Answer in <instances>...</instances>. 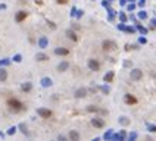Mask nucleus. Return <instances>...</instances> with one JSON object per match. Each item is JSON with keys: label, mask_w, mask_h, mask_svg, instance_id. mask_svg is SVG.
Instances as JSON below:
<instances>
[{"label": "nucleus", "mask_w": 156, "mask_h": 141, "mask_svg": "<svg viewBox=\"0 0 156 141\" xmlns=\"http://www.w3.org/2000/svg\"><path fill=\"white\" fill-rule=\"evenodd\" d=\"M137 28H138V31L143 32V34H146V32H147V30H146V28H143L141 25H138V24H137Z\"/></svg>", "instance_id": "obj_21"}, {"label": "nucleus", "mask_w": 156, "mask_h": 141, "mask_svg": "<svg viewBox=\"0 0 156 141\" xmlns=\"http://www.w3.org/2000/svg\"><path fill=\"white\" fill-rule=\"evenodd\" d=\"M92 125L96 126V128H103V126H105V122H103L102 119H99V118H94L92 121Z\"/></svg>", "instance_id": "obj_7"}, {"label": "nucleus", "mask_w": 156, "mask_h": 141, "mask_svg": "<svg viewBox=\"0 0 156 141\" xmlns=\"http://www.w3.org/2000/svg\"><path fill=\"white\" fill-rule=\"evenodd\" d=\"M119 122H121L122 125H127V123H128L130 121H128V119H125V118H121V119H119Z\"/></svg>", "instance_id": "obj_23"}, {"label": "nucleus", "mask_w": 156, "mask_h": 141, "mask_svg": "<svg viewBox=\"0 0 156 141\" xmlns=\"http://www.w3.org/2000/svg\"><path fill=\"white\" fill-rule=\"evenodd\" d=\"M147 128H149V131H150V132H156V126H153V125H149Z\"/></svg>", "instance_id": "obj_24"}, {"label": "nucleus", "mask_w": 156, "mask_h": 141, "mask_svg": "<svg viewBox=\"0 0 156 141\" xmlns=\"http://www.w3.org/2000/svg\"><path fill=\"white\" fill-rule=\"evenodd\" d=\"M115 47H116V44L112 40H105V41H103V50H106V52H109V50H115Z\"/></svg>", "instance_id": "obj_3"}, {"label": "nucleus", "mask_w": 156, "mask_h": 141, "mask_svg": "<svg viewBox=\"0 0 156 141\" xmlns=\"http://www.w3.org/2000/svg\"><path fill=\"white\" fill-rule=\"evenodd\" d=\"M121 3H122V5H124V3H125V0H121Z\"/></svg>", "instance_id": "obj_33"}, {"label": "nucleus", "mask_w": 156, "mask_h": 141, "mask_svg": "<svg viewBox=\"0 0 156 141\" xmlns=\"http://www.w3.org/2000/svg\"><path fill=\"white\" fill-rule=\"evenodd\" d=\"M134 7H136V6H134V5H133V3H131V5H128V10H133V9H134Z\"/></svg>", "instance_id": "obj_30"}, {"label": "nucleus", "mask_w": 156, "mask_h": 141, "mask_svg": "<svg viewBox=\"0 0 156 141\" xmlns=\"http://www.w3.org/2000/svg\"><path fill=\"white\" fill-rule=\"evenodd\" d=\"M124 31H127V32H134V28H131V27H125Z\"/></svg>", "instance_id": "obj_26"}, {"label": "nucleus", "mask_w": 156, "mask_h": 141, "mask_svg": "<svg viewBox=\"0 0 156 141\" xmlns=\"http://www.w3.org/2000/svg\"><path fill=\"white\" fill-rule=\"evenodd\" d=\"M105 138L108 140V138H112V131H108L106 134H105Z\"/></svg>", "instance_id": "obj_25"}, {"label": "nucleus", "mask_w": 156, "mask_h": 141, "mask_svg": "<svg viewBox=\"0 0 156 141\" xmlns=\"http://www.w3.org/2000/svg\"><path fill=\"white\" fill-rule=\"evenodd\" d=\"M88 68L92 69V71H94V72H97L100 69V63L97 60H94V59H90L88 60Z\"/></svg>", "instance_id": "obj_4"}, {"label": "nucleus", "mask_w": 156, "mask_h": 141, "mask_svg": "<svg viewBox=\"0 0 156 141\" xmlns=\"http://www.w3.org/2000/svg\"><path fill=\"white\" fill-rule=\"evenodd\" d=\"M140 43L144 44V43H146V38H144V37H141V38H140Z\"/></svg>", "instance_id": "obj_32"}, {"label": "nucleus", "mask_w": 156, "mask_h": 141, "mask_svg": "<svg viewBox=\"0 0 156 141\" xmlns=\"http://www.w3.org/2000/svg\"><path fill=\"white\" fill-rule=\"evenodd\" d=\"M55 53L58 56H66V55H69V50H66V49H56Z\"/></svg>", "instance_id": "obj_10"}, {"label": "nucleus", "mask_w": 156, "mask_h": 141, "mask_svg": "<svg viewBox=\"0 0 156 141\" xmlns=\"http://www.w3.org/2000/svg\"><path fill=\"white\" fill-rule=\"evenodd\" d=\"M7 105H9V107L14 110V112H19V110L24 109V105L21 103L19 100H16V98H9L7 100Z\"/></svg>", "instance_id": "obj_1"}, {"label": "nucleus", "mask_w": 156, "mask_h": 141, "mask_svg": "<svg viewBox=\"0 0 156 141\" xmlns=\"http://www.w3.org/2000/svg\"><path fill=\"white\" fill-rule=\"evenodd\" d=\"M130 76H131V80H133V81H138V80H141V76H143V72H141L140 69H134V71H131V74H130Z\"/></svg>", "instance_id": "obj_5"}, {"label": "nucleus", "mask_w": 156, "mask_h": 141, "mask_svg": "<svg viewBox=\"0 0 156 141\" xmlns=\"http://www.w3.org/2000/svg\"><path fill=\"white\" fill-rule=\"evenodd\" d=\"M37 113L40 115L41 118H44V119H49V118L52 116V110H49V109H44V107L37 109Z\"/></svg>", "instance_id": "obj_2"}, {"label": "nucleus", "mask_w": 156, "mask_h": 141, "mask_svg": "<svg viewBox=\"0 0 156 141\" xmlns=\"http://www.w3.org/2000/svg\"><path fill=\"white\" fill-rule=\"evenodd\" d=\"M85 96H87V90L85 88H78L77 91H75V97H78V98L85 97Z\"/></svg>", "instance_id": "obj_8"}, {"label": "nucleus", "mask_w": 156, "mask_h": 141, "mask_svg": "<svg viewBox=\"0 0 156 141\" xmlns=\"http://www.w3.org/2000/svg\"><path fill=\"white\" fill-rule=\"evenodd\" d=\"M112 81H113V72L111 71L105 75V82H112Z\"/></svg>", "instance_id": "obj_11"}, {"label": "nucleus", "mask_w": 156, "mask_h": 141, "mask_svg": "<svg viewBox=\"0 0 156 141\" xmlns=\"http://www.w3.org/2000/svg\"><path fill=\"white\" fill-rule=\"evenodd\" d=\"M41 84H43V87H50L52 85V80L50 78H43L41 80Z\"/></svg>", "instance_id": "obj_14"}, {"label": "nucleus", "mask_w": 156, "mask_h": 141, "mask_svg": "<svg viewBox=\"0 0 156 141\" xmlns=\"http://www.w3.org/2000/svg\"><path fill=\"white\" fill-rule=\"evenodd\" d=\"M150 24H152V25H150V28H156V19H152Z\"/></svg>", "instance_id": "obj_29"}, {"label": "nucleus", "mask_w": 156, "mask_h": 141, "mask_svg": "<svg viewBox=\"0 0 156 141\" xmlns=\"http://www.w3.org/2000/svg\"><path fill=\"white\" fill-rule=\"evenodd\" d=\"M69 137H71L72 140H78V138H80V135H78L77 132H74V131H71V132H69Z\"/></svg>", "instance_id": "obj_18"}, {"label": "nucleus", "mask_w": 156, "mask_h": 141, "mask_svg": "<svg viewBox=\"0 0 156 141\" xmlns=\"http://www.w3.org/2000/svg\"><path fill=\"white\" fill-rule=\"evenodd\" d=\"M68 66H69V65H68L66 62H62V63H59L58 69H59V71H66V69H68Z\"/></svg>", "instance_id": "obj_13"}, {"label": "nucleus", "mask_w": 156, "mask_h": 141, "mask_svg": "<svg viewBox=\"0 0 156 141\" xmlns=\"http://www.w3.org/2000/svg\"><path fill=\"white\" fill-rule=\"evenodd\" d=\"M6 78H7L6 71H5V69H0V81H5Z\"/></svg>", "instance_id": "obj_15"}, {"label": "nucleus", "mask_w": 156, "mask_h": 141, "mask_svg": "<svg viewBox=\"0 0 156 141\" xmlns=\"http://www.w3.org/2000/svg\"><path fill=\"white\" fill-rule=\"evenodd\" d=\"M15 62H21V56H19V55L15 56Z\"/></svg>", "instance_id": "obj_31"}, {"label": "nucleus", "mask_w": 156, "mask_h": 141, "mask_svg": "<svg viewBox=\"0 0 156 141\" xmlns=\"http://www.w3.org/2000/svg\"><path fill=\"white\" fill-rule=\"evenodd\" d=\"M124 101H125L127 105L131 106V105H136V103H137V98H136L134 96H131V94H125V96H124Z\"/></svg>", "instance_id": "obj_6"}, {"label": "nucleus", "mask_w": 156, "mask_h": 141, "mask_svg": "<svg viewBox=\"0 0 156 141\" xmlns=\"http://www.w3.org/2000/svg\"><path fill=\"white\" fill-rule=\"evenodd\" d=\"M22 90H24V91H30V90H31V84L30 82H25L22 85Z\"/></svg>", "instance_id": "obj_16"}, {"label": "nucleus", "mask_w": 156, "mask_h": 141, "mask_svg": "<svg viewBox=\"0 0 156 141\" xmlns=\"http://www.w3.org/2000/svg\"><path fill=\"white\" fill-rule=\"evenodd\" d=\"M146 16H147L146 12H140V13H138V18H140V19H146Z\"/></svg>", "instance_id": "obj_22"}, {"label": "nucleus", "mask_w": 156, "mask_h": 141, "mask_svg": "<svg viewBox=\"0 0 156 141\" xmlns=\"http://www.w3.org/2000/svg\"><path fill=\"white\" fill-rule=\"evenodd\" d=\"M66 35H68L69 40H72V41H77V40H78L77 35H75V32H72V31H66Z\"/></svg>", "instance_id": "obj_12"}, {"label": "nucleus", "mask_w": 156, "mask_h": 141, "mask_svg": "<svg viewBox=\"0 0 156 141\" xmlns=\"http://www.w3.org/2000/svg\"><path fill=\"white\" fill-rule=\"evenodd\" d=\"M47 46V40H46V38H41V40H40V47H46Z\"/></svg>", "instance_id": "obj_20"}, {"label": "nucleus", "mask_w": 156, "mask_h": 141, "mask_svg": "<svg viewBox=\"0 0 156 141\" xmlns=\"http://www.w3.org/2000/svg\"><path fill=\"white\" fill-rule=\"evenodd\" d=\"M56 2H58L59 5H66V3H68V0H56Z\"/></svg>", "instance_id": "obj_27"}, {"label": "nucleus", "mask_w": 156, "mask_h": 141, "mask_svg": "<svg viewBox=\"0 0 156 141\" xmlns=\"http://www.w3.org/2000/svg\"><path fill=\"white\" fill-rule=\"evenodd\" d=\"M119 18H121V21H122V22H125V21H127V16H125L124 13H119Z\"/></svg>", "instance_id": "obj_28"}, {"label": "nucleus", "mask_w": 156, "mask_h": 141, "mask_svg": "<svg viewBox=\"0 0 156 141\" xmlns=\"http://www.w3.org/2000/svg\"><path fill=\"white\" fill-rule=\"evenodd\" d=\"M124 137H125V132H121V134H116L113 138H115V140H122Z\"/></svg>", "instance_id": "obj_19"}, {"label": "nucleus", "mask_w": 156, "mask_h": 141, "mask_svg": "<svg viewBox=\"0 0 156 141\" xmlns=\"http://www.w3.org/2000/svg\"><path fill=\"white\" fill-rule=\"evenodd\" d=\"M25 18H27V12L21 10V12H18V13H16V22H22Z\"/></svg>", "instance_id": "obj_9"}, {"label": "nucleus", "mask_w": 156, "mask_h": 141, "mask_svg": "<svg viewBox=\"0 0 156 141\" xmlns=\"http://www.w3.org/2000/svg\"><path fill=\"white\" fill-rule=\"evenodd\" d=\"M47 59H49V57H47L46 55H43V53L37 55V60H41V62H43V60H47Z\"/></svg>", "instance_id": "obj_17"}]
</instances>
